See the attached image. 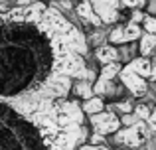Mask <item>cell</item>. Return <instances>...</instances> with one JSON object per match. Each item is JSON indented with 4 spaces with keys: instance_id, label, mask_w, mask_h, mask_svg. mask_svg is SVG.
<instances>
[{
    "instance_id": "obj_1",
    "label": "cell",
    "mask_w": 156,
    "mask_h": 150,
    "mask_svg": "<svg viewBox=\"0 0 156 150\" xmlns=\"http://www.w3.org/2000/svg\"><path fill=\"white\" fill-rule=\"evenodd\" d=\"M46 12L44 2H34L0 16V99L8 103L26 97L44 101V87L55 75L93 77L83 55L71 50L69 34H59Z\"/></svg>"
},
{
    "instance_id": "obj_2",
    "label": "cell",
    "mask_w": 156,
    "mask_h": 150,
    "mask_svg": "<svg viewBox=\"0 0 156 150\" xmlns=\"http://www.w3.org/2000/svg\"><path fill=\"white\" fill-rule=\"evenodd\" d=\"M0 150H57L44 128L0 99Z\"/></svg>"
},
{
    "instance_id": "obj_3",
    "label": "cell",
    "mask_w": 156,
    "mask_h": 150,
    "mask_svg": "<svg viewBox=\"0 0 156 150\" xmlns=\"http://www.w3.org/2000/svg\"><path fill=\"white\" fill-rule=\"evenodd\" d=\"M57 107V123H59L61 131H71V128H79L83 124V107L75 103V101H63L59 99L55 103Z\"/></svg>"
},
{
    "instance_id": "obj_4",
    "label": "cell",
    "mask_w": 156,
    "mask_h": 150,
    "mask_svg": "<svg viewBox=\"0 0 156 150\" xmlns=\"http://www.w3.org/2000/svg\"><path fill=\"white\" fill-rule=\"evenodd\" d=\"M146 120H138L134 127H126L125 131H121L117 134V144H125L129 148H136L144 142V138L148 136V124H144Z\"/></svg>"
},
{
    "instance_id": "obj_5",
    "label": "cell",
    "mask_w": 156,
    "mask_h": 150,
    "mask_svg": "<svg viewBox=\"0 0 156 150\" xmlns=\"http://www.w3.org/2000/svg\"><path fill=\"white\" fill-rule=\"evenodd\" d=\"M121 119H119L115 113H97V115H91V127L95 128V132L99 134H113V132L119 131L121 127Z\"/></svg>"
},
{
    "instance_id": "obj_6",
    "label": "cell",
    "mask_w": 156,
    "mask_h": 150,
    "mask_svg": "<svg viewBox=\"0 0 156 150\" xmlns=\"http://www.w3.org/2000/svg\"><path fill=\"white\" fill-rule=\"evenodd\" d=\"M95 8V12L99 14V18L103 20V24H113L119 20V6L121 0H89Z\"/></svg>"
},
{
    "instance_id": "obj_7",
    "label": "cell",
    "mask_w": 156,
    "mask_h": 150,
    "mask_svg": "<svg viewBox=\"0 0 156 150\" xmlns=\"http://www.w3.org/2000/svg\"><path fill=\"white\" fill-rule=\"evenodd\" d=\"M121 81L125 83V87L129 89V91L133 93L134 97H142V95L146 93V89H148L146 79H144V77H140L138 73H134V71L130 69L129 65L122 67V71H121Z\"/></svg>"
},
{
    "instance_id": "obj_8",
    "label": "cell",
    "mask_w": 156,
    "mask_h": 150,
    "mask_svg": "<svg viewBox=\"0 0 156 150\" xmlns=\"http://www.w3.org/2000/svg\"><path fill=\"white\" fill-rule=\"evenodd\" d=\"M75 10H77V16H79L81 20L93 24V26H99V24H103V20L99 18V14L95 12V8H93V4L89 2V0H81V2L77 4Z\"/></svg>"
},
{
    "instance_id": "obj_9",
    "label": "cell",
    "mask_w": 156,
    "mask_h": 150,
    "mask_svg": "<svg viewBox=\"0 0 156 150\" xmlns=\"http://www.w3.org/2000/svg\"><path fill=\"white\" fill-rule=\"evenodd\" d=\"M129 67L134 71V73H138L140 77H152V61H150L148 58H136V59H133V61L129 63Z\"/></svg>"
},
{
    "instance_id": "obj_10",
    "label": "cell",
    "mask_w": 156,
    "mask_h": 150,
    "mask_svg": "<svg viewBox=\"0 0 156 150\" xmlns=\"http://www.w3.org/2000/svg\"><path fill=\"white\" fill-rule=\"evenodd\" d=\"M95 58L99 59L103 65L107 63H113V61H119V51L115 46H101L99 50L95 51Z\"/></svg>"
},
{
    "instance_id": "obj_11",
    "label": "cell",
    "mask_w": 156,
    "mask_h": 150,
    "mask_svg": "<svg viewBox=\"0 0 156 150\" xmlns=\"http://www.w3.org/2000/svg\"><path fill=\"white\" fill-rule=\"evenodd\" d=\"M154 47H156V36H152V34H142L140 46H138L142 58H148V55L154 51Z\"/></svg>"
},
{
    "instance_id": "obj_12",
    "label": "cell",
    "mask_w": 156,
    "mask_h": 150,
    "mask_svg": "<svg viewBox=\"0 0 156 150\" xmlns=\"http://www.w3.org/2000/svg\"><path fill=\"white\" fill-rule=\"evenodd\" d=\"M105 109V103L101 97H91V99H87L83 103V111L87 113V115H97V113H103Z\"/></svg>"
},
{
    "instance_id": "obj_13",
    "label": "cell",
    "mask_w": 156,
    "mask_h": 150,
    "mask_svg": "<svg viewBox=\"0 0 156 150\" xmlns=\"http://www.w3.org/2000/svg\"><path fill=\"white\" fill-rule=\"evenodd\" d=\"M122 67L119 61H113V63H107V65H103V69H101V77L99 79H105V81H113L117 75H121Z\"/></svg>"
},
{
    "instance_id": "obj_14",
    "label": "cell",
    "mask_w": 156,
    "mask_h": 150,
    "mask_svg": "<svg viewBox=\"0 0 156 150\" xmlns=\"http://www.w3.org/2000/svg\"><path fill=\"white\" fill-rule=\"evenodd\" d=\"M73 91H75L79 97H83V99L87 101V99H91V97H93L95 89H93V85L89 83V81H79V83L73 87Z\"/></svg>"
},
{
    "instance_id": "obj_15",
    "label": "cell",
    "mask_w": 156,
    "mask_h": 150,
    "mask_svg": "<svg viewBox=\"0 0 156 150\" xmlns=\"http://www.w3.org/2000/svg\"><path fill=\"white\" fill-rule=\"evenodd\" d=\"M125 36H126V42H133V40L142 38L140 26H138V24H134V22H129V24L125 26Z\"/></svg>"
},
{
    "instance_id": "obj_16",
    "label": "cell",
    "mask_w": 156,
    "mask_h": 150,
    "mask_svg": "<svg viewBox=\"0 0 156 150\" xmlns=\"http://www.w3.org/2000/svg\"><path fill=\"white\" fill-rule=\"evenodd\" d=\"M97 95H113V83L111 81H105V79H97V83L93 85Z\"/></svg>"
},
{
    "instance_id": "obj_17",
    "label": "cell",
    "mask_w": 156,
    "mask_h": 150,
    "mask_svg": "<svg viewBox=\"0 0 156 150\" xmlns=\"http://www.w3.org/2000/svg\"><path fill=\"white\" fill-rule=\"evenodd\" d=\"M109 40L111 44H125L126 42V36H125V26H119V28H113L109 34Z\"/></svg>"
},
{
    "instance_id": "obj_18",
    "label": "cell",
    "mask_w": 156,
    "mask_h": 150,
    "mask_svg": "<svg viewBox=\"0 0 156 150\" xmlns=\"http://www.w3.org/2000/svg\"><path fill=\"white\" fill-rule=\"evenodd\" d=\"M134 115L138 117V120H148L150 115H152V111H150L148 105H136V107H134Z\"/></svg>"
},
{
    "instance_id": "obj_19",
    "label": "cell",
    "mask_w": 156,
    "mask_h": 150,
    "mask_svg": "<svg viewBox=\"0 0 156 150\" xmlns=\"http://www.w3.org/2000/svg\"><path fill=\"white\" fill-rule=\"evenodd\" d=\"M144 30H146V34L156 36V18H154V16H146V20H144Z\"/></svg>"
},
{
    "instance_id": "obj_20",
    "label": "cell",
    "mask_w": 156,
    "mask_h": 150,
    "mask_svg": "<svg viewBox=\"0 0 156 150\" xmlns=\"http://www.w3.org/2000/svg\"><path fill=\"white\" fill-rule=\"evenodd\" d=\"M89 144H93V146H105V134H99V132L91 134L89 136Z\"/></svg>"
},
{
    "instance_id": "obj_21",
    "label": "cell",
    "mask_w": 156,
    "mask_h": 150,
    "mask_svg": "<svg viewBox=\"0 0 156 150\" xmlns=\"http://www.w3.org/2000/svg\"><path fill=\"white\" fill-rule=\"evenodd\" d=\"M121 123L126 124V127H134V124L138 123V117H136V115H130V113H129V115H125V117L121 119Z\"/></svg>"
},
{
    "instance_id": "obj_22",
    "label": "cell",
    "mask_w": 156,
    "mask_h": 150,
    "mask_svg": "<svg viewBox=\"0 0 156 150\" xmlns=\"http://www.w3.org/2000/svg\"><path fill=\"white\" fill-rule=\"evenodd\" d=\"M121 4L122 6H126V8H140L142 4H144V0H121Z\"/></svg>"
},
{
    "instance_id": "obj_23",
    "label": "cell",
    "mask_w": 156,
    "mask_h": 150,
    "mask_svg": "<svg viewBox=\"0 0 156 150\" xmlns=\"http://www.w3.org/2000/svg\"><path fill=\"white\" fill-rule=\"evenodd\" d=\"M144 20H146V16H144V12H142V10H134L133 12V20H130V22L138 24V22H144Z\"/></svg>"
},
{
    "instance_id": "obj_24",
    "label": "cell",
    "mask_w": 156,
    "mask_h": 150,
    "mask_svg": "<svg viewBox=\"0 0 156 150\" xmlns=\"http://www.w3.org/2000/svg\"><path fill=\"white\" fill-rule=\"evenodd\" d=\"M117 109H119L121 113H125V115H129V113L133 111V105H130V103H119Z\"/></svg>"
},
{
    "instance_id": "obj_25",
    "label": "cell",
    "mask_w": 156,
    "mask_h": 150,
    "mask_svg": "<svg viewBox=\"0 0 156 150\" xmlns=\"http://www.w3.org/2000/svg\"><path fill=\"white\" fill-rule=\"evenodd\" d=\"M146 124L150 127V131H152V132H156V109L152 111V115H150V119L146 120Z\"/></svg>"
},
{
    "instance_id": "obj_26",
    "label": "cell",
    "mask_w": 156,
    "mask_h": 150,
    "mask_svg": "<svg viewBox=\"0 0 156 150\" xmlns=\"http://www.w3.org/2000/svg\"><path fill=\"white\" fill-rule=\"evenodd\" d=\"M32 4H34V0H18L20 8H28V6H32Z\"/></svg>"
},
{
    "instance_id": "obj_27",
    "label": "cell",
    "mask_w": 156,
    "mask_h": 150,
    "mask_svg": "<svg viewBox=\"0 0 156 150\" xmlns=\"http://www.w3.org/2000/svg\"><path fill=\"white\" fill-rule=\"evenodd\" d=\"M152 81H156V59L152 61V77H150Z\"/></svg>"
}]
</instances>
